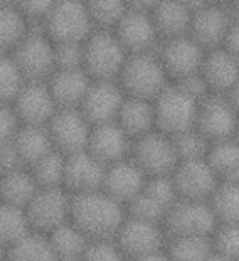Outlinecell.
Segmentation results:
<instances>
[{"mask_svg": "<svg viewBox=\"0 0 239 261\" xmlns=\"http://www.w3.org/2000/svg\"><path fill=\"white\" fill-rule=\"evenodd\" d=\"M70 217L89 242L114 240L126 222L122 204L103 191L77 194L70 202Z\"/></svg>", "mask_w": 239, "mask_h": 261, "instance_id": "1", "label": "cell"}, {"mask_svg": "<svg viewBox=\"0 0 239 261\" xmlns=\"http://www.w3.org/2000/svg\"><path fill=\"white\" fill-rule=\"evenodd\" d=\"M156 127L160 133L176 137L197 127L200 101L194 100L177 85H168L153 101Z\"/></svg>", "mask_w": 239, "mask_h": 261, "instance_id": "2", "label": "cell"}, {"mask_svg": "<svg viewBox=\"0 0 239 261\" xmlns=\"http://www.w3.org/2000/svg\"><path fill=\"white\" fill-rule=\"evenodd\" d=\"M124 90L132 98L155 101L168 87V73L156 54H135L127 57L121 72Z\"/></svg>", "mask_w": 239, "mask_h": 261, "instance_id": "3", "label": "cell"}, {"mask_svg": "<svg viewBox=\"0 0 239 261\" xmlns=\"http://www.w3.org/2000/svg\"><path fill=\"white\" fill-rule=\"evenodd\" d=\"M164 232L171 237H213L220 227L208 202L179 199L164 217Z\"/></svg>", "mask_w": 239, "mask_h": 261, "instance_id": "4", "label": "cell"}, {"mask_svg": "<svg viewBox=\"0 0 239 261\" xmlns=\"http://www.w3.org/2000/svg\"><path fill=\"white\" fill-rule=\"evenodd\" d=\"M83 64L86 72L96 79V82H112L121 75L127 62L126 49L122 47L116 35L101 30L93 33L83 46Z\"/></svg>", "mask_w": 239, "mask_h": 261, "instance_id": "5", "label": "cell"}, {"mask_svg": "<svg viewBox=\"0 0 239 261\" xmlns=\"http://www.w3.org/2000/svg\"><path fill=\"white\" fill-rule=\"evenodd\" d=\"M132 160L146 176H171L179 165L172 137L163 133H150L137 139L132 147Z\"/></svg>", "mask_w": 239, "mask_h": 261, "instance_id": "6", "label": "cell"}, {"mask_svg": "<svg viewBox=\"0 0 239 261\" xmlns=\"http://www.w3.org/2000/svg\"><path fill=\"white\" fill-rule=\"evenodd\" d=\"M231 8L226 5H215L202 2L192 12V23L189 36L197 41L205 51H215L223 47L226 36L234 24Z\"/></svg>", "mask_w": 239, "mask_h": 261, "instance_id": "7", "label": "cell"}, {"mask_svg": "<svg viewBox=\"0 0 239 261\" xmlns=\"http://www.w3.org/2000/svg\"><path fill=\"white\" fill-rule=\"evenodd\" d=\"M239 126V114L226 95H210L200 103L197 130L210 144L231 141Z\"/></svg>", "mask_w": 239, "mask_h": 261, "instance_id": "8", "label": "cell"}, {"mask_svg": "<svg viewBox=\"0 0 239 261\" xmlns=\"http://www.w3.org/2000/svg\"><path fill=\"white\" fill-rule=\"evenodd\" d=\"M92 18L86 5L78 2L54 4L51 13L46 18V30L57 44L62 43H81L89 38L92 33Z\"/></svg>", "mask_w": 239, "mask_h": 261, "instance_id": "9", "label": "cell"}, {"mask_svg": "<svg viewBox=\"0 0 239 261\" xmlns=\"http://www.w3.org/2000/svg\"><path fill=\"white\" fill-rule=\"evenodd\" d=\"M114 240L129 261H134L166 250L168 235L164 232V227L160 224H150L129 217L122 224Z\"/></svg>", "mask_w": 239, "mask_h": 261, "instance_id": "10", "label": "cell"}, {"mask_svg": "<svg viewBox=\"0 0 239 261\" xmlns=\"http://www.w3.org/2000/svg\"><path fill=\"white\" fill-rule=\"evenodd\" d=\"M205 56V49L189 35L164 41L158 54L168 77L176 82L199 73Z\"/></svg>", "mask_w": 239, "mask_h": 261, "instance_id": "11", "label": "cell"}, {"mask_svg": "<svg viewBox=\"0 0 239 261\" xmlns=\"http://www.w3.org/2000/svg\"><path fill=\"white\" fill-rule=\"evenodd\" d=\"M49 136L52 145L69 157L88 150L92 130L88 127L86 118L78 110H62L51 119Z\"/></svg>", "mask_w": 239, "mask_h": 261, "instance_id": "12", "label": "cell"}, {"mask_svg": "<svg viewBox=\"0 0 239 261\" xmlns=\"http://www.w3.org/2000/svg\"><path fill=\"white\" fill-rule=\"evenodd\" d=\"M171 176L176 185L179 199L208 202L220 185L207 159L179 162L177 168Z\"/></svg>", "mask_w": 239, "mask_h": 261, "instance_id": "13", "label": "cell"}, {"mask_svg": "<svg viewBox=\"0 0 239 261\" xmlns=\"http://www.w3.org/2000/svg\"><path fill=\"white\" fill-rule=\"evenodd\" d=\"M70 202L59 188L41 190L26 207V216L33 227L43 232H54L65 224L70 216Z\"/></svg>", "mask_w": 239, "mask_h": 261, "instance_id": "14", "label": "cell"}, {"mask_svg": "<svg viewBox=\"0 0 239 261\" xmlns=\"http://www.w3.org/2000/svg\"><path fill=\"white\" fill-rule=\"evenodd\" d=\"M158 36L152 13L137 12L132 8H129L116 27V38L130 56L152 53Z\"/></svg>", "mask_w": 239, "mask_h": 261, "instance_id": "15", "label": "cell"}, {"mask_svg": "<svg viewBox=\"0 0 239 261\" xmlns=\"http://www.w3.org/2000/svg\"><path fill=\"white\" fill-rule=\"evenodd\" d=\"M13 61L18 65L23 79L28 82H41L52 72L55 65L54 47L47 43L44 36L28 35L16 47Z\"/></svg>", "mask_w": 239, "mask_h": 261, "instance_id": "16", "label": "cell"}, {"mask_svg": "<svg viewBox=\"0 0 239 261\" xmlns=\"http://www.w3.org/2000/svg\"><path fill=\"white\" fill-rule=\"evenodd\" d=\"M124 101L126 100L117 85L112 82H96L89 87L81 103V114L95 126L109 124L116 122Z\"/></svg>", "mask_w": 239, "mask_h": 261, "instance_id": "17", "label": "cell"}, {"mask_svg": "<svg viewBox=\"0 0 239 261\" xmlns=\"http://www.w3.org/2000/svg\"><path fill=\"white\" fill-rule=\"evenodd\" d=\"M146 185V175L134 160H122L108 167L103 183V193L117 201L130 202L142 194Z\"/></svg>", "mask_w": 239, "mask_h": 261, "instance_id": "18", "label": "cell"}, {"mask_svg": "<svg viewBox=\"0 0 239 261\" xmlns=\"http://www.w3.org/2000/svg\"><path fill=\"white\" fill-rule=\"evenodd\" d=\"M108 167L96 160L92 153L81 152L65 160L64 183L77 194L95 193L103 190Z\"/></svg>", "mask_w": 239, "mask_h": 261, "instance_id": "19", "label": "cell"}, {"mask_svg": "<svg viewBox=\"0 0 239 261\" xmlns=\"http://www.w3.org/2000/svg\"><path fill=\"white\" fill-rule=\"evenodd\" d=\"M129 136L117 122L95 126L88 142V153H92L103 165H114V163L126 160V155L130 150Z\"/></svg>", "mask_w": 239, "mask_h": 261, "instance_id": "20", "label": "cell"}, {"mask_svg": "<svg viewBox=\"0 0 239 261\" xmlns=\"http://www.w3.org/2000/svg\"><path fill=\"white\" fill-rule=\"evenodd\" d=\"M55 101L49 88L41 82H28L16 96V116L26 126H41L54 118Z\"/></svg>", "mask_w": 239, "mask_h": 261, "instance_id": "21", "label": "cell"}, {"mask_svg": "<svg viewBox=\"0 0 239 261\" xmlns=\"http://www.w3.org/2000/svg\"><path fill=\"white\" fill-rule=\"evenodd\" d=\"M200 73L213 95H228L239 80V62L220 47L207 53Z\"/></svg>", "mask_w": 239, "mask_h": 261, "instance_id": "22", "label": "cell"}, {"mask_svg": "<svg viewBox=\"0 0 239 261\" xmlns=\"http://www.w3.org/2000/svg\"><path fill=\"white\" fill-rule=\"evenodd\" d=\"M89 84L86 72L83 70H59L55 72L51 84H49V92H51L54 101L62 110H75L81 106L85 96L88 93Z\"/></svg>", "mask_w": 239, "mask_h": 261, "instance_id": "23", "label": "cell"}, {"mask_svg": "<svg viewBox=\"0 0 239 261\" xmlns=\"http://www.w3.org/2000/svg\"><path fill=\"white\" fill-rule=\"evenodd\" d=\"M158 35L164 41L187 36L191 31L192 10L187 2H160L152 12Z\"/></svg>", "mask_w": 239, "mask_h": 261, "instance_id": "24", "label": "cell"}, {"mask_svg": "<svg viewBox=\"0 0 239 261\" xmlns=\"http://www.w3.org/2000/svg\"><path fill=\"white\" fill-rule=\"evenodd\" d=\"M117 124L124 129V133L129 137L135 139L153 133V127L156 126L153 103L129 96L121 108Z\"/></svg>", "mask_w": 239, "mask_h": 261, "instance_id": "25", "label": "cell"}, {"mask_svg": "<svg viewBox=\"0 0 239 261\" xmlns=\"http://www.w3.org/2000/svg\"><path fill=\"white\" fill-rule=\"evenodd\" d=\"M15 147L18 150L23 165H36L46 155L52 152V141L49 130L43 126H26L16 133Z\"/></svg>", "mask_w": 239, "mask_h": 261, "instance_id": "26", "label": "cell"}, {"mask_svg": "<svg viewBox=\"0 0 239 261\" xmlns=\"http://www.w3.org/2000/svg\"><path fill=\"white\" fill-rule=\"evenodd\" d=\"M207 162L220 183H239V142L236 139L212 144Z\"/></svg>", "mask_w": 239, "mask_h": 261, "instance_id": "27", "label": "cell"}, {"mask_svg": "<svg viewBox=\"0 0 239 261\" xmlns=\"http://www.w3.org/2000/svg\"><path fill=\"white\" fill-rule=\"evenodd\" d=\"M49 242L52 245L57 261H83L89 247V240L73 224H64L55 228L51 232Z\"/></svg>", "mask_w": 239, "mask_h": 261, "instance_id": "28", "label": "cell"}, {"mask_svg": "<svg viewBox=\"0 0 239 261\" xmlns=\"http://www.w3.org/2000/svg\"><path fill=\"white\" fill-rule=\"evenodd\" d=\"M166 253L171 261H208L215 253L213 237H171Z\"/></svg>", "mask_w": 239, "mask_h": 261, "instance_id": "29", "label": "cell"}, {"mask_svg": "<svg viewBox=\"0 0 239 261\" xmlns=\"http://www.w3.org/2000/svg\"><path fill=\"white\" fill-rule=\"evenodd\" d=\"M36 181L33 175L24 173L18 170L13 173L4 175L0 179V198L5 201V204H10L15 207L29 206L33 198L38 194Z\"/></svg>", "mask_w": 239, "mask_h": 261, "instance_id": "30", "label": "cell"}, {"mask_svg": "<svg viewBox=\"0 0 239 261\" xmlns=\"http://www.w3.org/2000/svg\"><path fill=\"white\" fill-rule=\"evenodd\" d=\"M26 38V21L20 8L0 5V56L18 47Z\"/></svg>", "mask_w": 239, "mask_h": 261, "instance_id": "31", "label": "cell"}, {"mask_svg": "<svg viewBox=\"0 0 239 261\" xmlns=\"http://www.w3.org/2000/svg\"><path fill=\"white\" fill-rule=\"evenodd\" d=\"M208 204L220 225L239 224V183H220Z\"/></svg>", "mask_w": 239, "mask_h": 261, "instance_id": "32", "label": "cell"}, {"mask_svg": "<svg viewBox=\"0 0 239 261\" xmlns=\"http://www.w3.org/2000/svg\"><path fill=\"white\" fill-rule=\"evenodd\" d=\"M8 261H57L49 239L43 235L28 233L24 239L8 248Z\"/></svg>", "mask_w": 239, "mask_h": 261, "instance_id": "33", "label": "cell"}, {"mask_svg": "<svg viewBox=\"0 0 239 261\" xmlns=\"http://www.w3.org/2000/svg\"><path fill=\"white\" fill-rule=\"evenodd\" d=\"M29 220L21 207L0 204V245L12 247L29 233Z\"/></svg>", "mask_w": 239, "mask_h": 261, "instance_id": "34", "label": "cell"}, {"mask_svg": "<svg viewBox=\"0 0 239 261\" xmlns=\"http://www.w3.org/2000/svg\"><path fill=\"white\" fill-rule=\"evenodd\" d=\"M64 171H65V159L61 152H51L41 159L36 165H33V178L41 190H54L64 183Z\"/></svg>", "mask_w": 239, "mask_h": 261, "instance_id": "35", "label": "cell"}, {"mask_svg": "<svg viewBox=\"0 0 239 261\" xmlns=\"http://www.w3.org/2000/svg\"><path fill=\"white\" fill-rule=\"evenodd\" d=\"M172 142H174L179 162L203 160L208 157V152L212 149V144L197 129L172 137Z\"/></svg>", "mask_w": 239, "mask_h": 261, "instance_id": "36", "label": "cell"}, {"mask_svg": "<svg viewBox=\"0 0 239 261\" xmlns=\"http://www.w3.org/2000/svg\"><path fill=\"white\" fill-rule=\"evenodd\" d=\"M23 75L13 59L0 56V105L16 100L21 92Z\"/></svg>", "mask_w": 239, "mask_h": 261, "instance_id": "37", "label": "cell"}, {"mask_svg": "<svg viewBox=\"0 0 239 261\" xmlns=\"http://www.w3.org/2000/svg\"><path fill=\"white\" fill-rule=\"evenodd\" d=\"M166 212L168 211L160 202H156L153 198H150L145 191L142 194H138L134 201L129 202V216L130 219L135 220H143V222L163 225Z\"/></svg>", "mask_w": 239, "mask_h": 261, "instance_id": "38", "label": "cell"}, {"mask_svg": "<svg viewBox=\"0 0 239 261\" xmlns=\"http://www.w3.org/2000/svg\"><path fill=\"white\" fill-rule=\"evenodd\" d=\"M86 8L92 21L101 28L117 27L129 10L127 5L122 2H89Z\"/></svg>", "mask_w": 239, "mask_h": 261, "instance_id": "39", "label": "cell"}, {"mask_svg": "<svg viewBox=\"0 0 239 261\" xmlns=\"http://www.w3.org/2000/svg\"><path fill=\"white\" fill-rule=\"evenodd\" d=\"M215 253L228 261H239V224L220 225L213 235Z\"/></svg>", "mask_w": 239, "mask_h": 261, "instance_id": "40", "label": "cell"}, {"mask_svg": "<svg viewBox=\"0 0 239 261\" xmlns=\"http://www.w3.org/2000/svg\"><path fill=\"white\" fill-rule=\"evenodd\" d=\"M150 198H153L156 202L169 211L172 204L179 201V194L176 190V185L172 181V176H153L146 181L143 190Z\"/></svg>", "mask_w": 239, "mask_h": 261, "instance_id": "41", "label": "cell"}, {"mask_svg": "<svg viewBox=\"0 0 239 261\" xmlns=\"http://www.w3.org/2000/svg\"><path fill=\"white\" fill-rule=\"evenodd\" d=\"M55 65L61 70H78L83 64L85 51L78 43H62L54 47Z\"/></svg>", "mask_w": 239, "mask_h": 261, "instance_id": "42", "label": "cell"}, {"mask_svg": "<svg viewBox=\"0 0 239 261\" xmlns=\"http://www.w3.org/2000/svg\"><path fill=\"white\" fill-rule=\"evenodd\" d=\"M83 261H129L124 255L116 240H98L89 242Z\"/></svg>", "mask_w": 239, "mask_h": 261, "instance_id": "43", "label": "cell"}, {"mask_svg": "<svg viewBox=\"0 0 239 261\" xmlns=\"http://www.w3.org/2000/svg\"><path fill=\"white\" fill-rule=\"evenodd\" d=\"M21 165L23 162L13 141L0 145V175L4 176L13 173V171H18Z\"/></svg>", "mask_w": 239, "mask_h": 261, "instance_id": "44", "label": "cell"}, {"mask_svg": "<svg viewBox=\"0 0 239 261\" xmlns=\"http://www.w3.org/2000/svg\"><path fill=\"white\" fill-rule=\"evenodd\" d=\"M18 116L7 105H0V145L12 142L18 129H16Z\"/></svg>", "mask_w": 239, "mask_h": 261, "instance_id": "45", "label": "cell"}, {"mask_svg": "<svg viewBox=\"0 0 239 261\" xmlns=\"http://www.w3.org/2000/svg\"><path fill=\"white\" fill-rule=\"evenodd\" d=\"M54 4L51 2H23L20 5V12L23 16H28L33 21H39V20H46L49 13H51Z\"/></svg>", "mask_w": 239, "mask_h": 261, "instance_id": "46", "label": "cell"}, {"mask_svg": "<svg viewBox=\"0 0 239 261\" xmlns=\"http://www.w3.org/2000/svg\"><path fill=\"white\" fill-rule=\"evenodd\" d=\"M223 49L228 51L239 62V21H234L231 30H229L226 41L223 44Z\"/></svg>", "mask_w": 239, "mask_h": 261, "instance_id": "47", "label": "cell"}, {"mask_svg": "<svg viewBox=\"0 0 239 261\" xmlns=\"http://www.w3.org/2000/svg\"><path fill=\"white\" fill-rule=\"evenodd\" d=\"M226 98L229 100V103L233 105V108L236 110V113L239 114V80H237V84L231 88V92L226 95Z\"/></svg>", "mask_w": 239, "mask_h": 261, "instance_id": "48", "label": "cell"}, {"mask_svg": "<svg viewBox=\"0 0 239 261\" xmlns=\"http://www.w3.org/2000/svg\"><path fill=\"white\" fill-rule=\"evenodd\" d=\"M134 261H171L166 250L163 251H158V253H153V255H148V256H143V258H138V259H134Z\"/></svg>", "mask_w": 239, "mask_h": 261, "instance_id": "49", "label": "cell"}, {"mask_svg": "<svg viewBox=\"0 0 239 261\" xmlns=\"http://www.w3.org/2000/svg\"><path fill=\"white\" fill-rule=\"evenodd\" d=\"M231 12H233V16H234V20L239 21V2L233 4L231 5Z\"/></svg>", "mask_w": 239, "mask_h": 261, "instance_id": "50", "label": "cell"}, {"mask_svg": "<svg viewBox=\"0 0 239 261\" xmlns=\"http://www.w3.org/2000/svg\"><path fill=\"white\" fill-rule=\"evenodd\" d=\"M208 261H228V259H225L223 256L217 255V253H213V256H212V258H210Z\"/></svg>", "mask_w": 239, "mask_h": 261, "instance_id": "51", "label": "cell"}, {"mask_svg": "<svg viewBox=\"0 0 239 261\" xmlns=\"http://www.w3.org/2000/svg\"><path fill=\"white\" fill-rule=\"evenodd\" d=\"M5 259V255H4V247L0 245V261H4Z\"/></svg>", "mask_w": 239, "mask_h": 261, "instance_id": "52", "label": "cell"}, {"mask_svg": "<svg viewBox=\"0 0 239 261\" xmlns=\"http://www.w3.org/2000/svg\"><path fill=\"white\" fill-rule=\"evenodd\" d=\"M234 139L239 142V126H237V130H236V136H234Z\"/></svg>", "mask_w": 239, "mask_h": 261, "instance_id": "53", "label": "cell"}]
</instances>
